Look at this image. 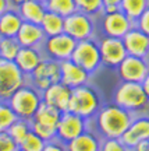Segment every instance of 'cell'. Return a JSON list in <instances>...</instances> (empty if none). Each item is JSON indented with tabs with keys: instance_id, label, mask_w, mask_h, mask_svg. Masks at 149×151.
<instances>
[{
	"instance_id": "cell-1",
	"label": "cell",
	"mask_w": 149,
	"mask_h": 151,
	"mask_svg": "<svg viewBox=\"0 0 149 151\" xmlns=\"http://www.w3.org/2000/svg\"><path fill=\"white\" fill-rule=\"evenodd\" d=\"M134 113L116 104H103L96 116L91 120V129L102 139H120L128 129Z\"/></svg>"
},
{
	"instance_id": "cell-2",
	"label": "cell",
	"mask_w": 149,
	"mask_h": 151,
	"mask_svg": "<svg viewBox=\"0 0 149 151\" xmlns=\"http://www.w3.org/2000/svg\"><path fill=\"white\" fill-rule=\"evenodd\" d=\"M102 105L103 101L101 94L93 86L85 84L71 90L68 112H73L91 122L96 116V113L99 112Z\"/></svg>"
},
{
	"instance_id": "cell-3",
	"label": "cell",
	"mask_w": 149,
	"mask_h": 151,
	"mask_svg": "<svg viewBox=\"0 0 149 151\" xmlns=\"http://www.w3.org/2000/svg\"><path fill=\"white\" fill-rule=\"evenodd\" d=\"M113 104L137 115L148 108L149 99L141 83L121 81L113 92Z\"/></svg>"
},
{
	"instance_id": "cell-4",
	"label": "cell",
	"mask_w": 149,
	"mask_h": 151,
	"mask_svg": "<svg viewBox=\"0 0 149 151\" xmlns=\"http://www.w3.org/2000/svg\"><path fill=\"white\" fill-rule=\"evenodd\" d=\"M7 102L18 119L31 120L34 115L36 113L39 105L42 104V92L38 91L35 87L27 83L21 88H18L9 98Z\"/></svg>"
},
{
	"instance_id": "cell-5",
	"label": "cell",
	"mask_w": 149,
	"mask_h": 151,
	"mask_svg": "<svg viewBox=\"0 0 149 151\" xmlns=\"http://www.w3.org/2000/svg\"><path fill=\"white\" fill-rule=\"evenodd\" d=\"M71 60L78 66H81L91 76H93L102 67V59L98 39L91 38V39L77 42L74 52L71 55Z\"/></svg>"
},
{
	"instance_id": "cell-6",
	"label": "cell",
	"mask_w": 149,
	"mask_h": 151,
	"mask_svg": "<svg viewBox=\"0 0 149 151\" xmlns=\"http://www.w3.org/2000/svg\"><path fill=\"white\" fill-rule=\"evenodd\" d=\"M96 18L81 11H75L64 18V32L77 42L96 38Z\"/></svg>"
},
{
	"instance_id": "cell-7",
	"label": "cell",
	"mask_w": 149,
	"mask_h": 151,
	"mask_svg": "<svg viewBox=\"0 0 149 151\" xmlns=\"http://www.w3.org/2000/svg\"><path fill=\"white\" fill-rule=\"evenodd\" d=\"M24 84H27V76L16 63L0 59V101H9V98Z\"/></svg>"
},
{
	"instance_id": "cell-8",
	"label": "cell",
	"mask_w": 149,
	"mask_h": 151,
	"mask_svg": "<svg viewBox=\"0 0 149 151\" xmlns=\"http://www.w3.org/2000/svg\"><path fill=\"white\" fill-rule=\"evenodd\" d=\"M77 41L71 38L66 32L54 35V37H46L41 46V50L45 58L56 62H64L71 59V55L74 52Z\"/></svg>"
},
{
	"instance_id": "cell-9",
	"label": "cell",
	"mask_w": 149,
	"mask_h": 151,
	"mask_svg": "<svg viewBox=\"0 0 149 151\" xmlns=\"http://www.w3.org/2000/svg\"><path fill=\"white\" fill-rule=\"evenodd\" d=\"M27 83L41 92H43L52 84L60 83V62L45 58L27 77Z\"/></svg>"
},
{
	"instance_id": "cell-10",
	"label": "cell",
	"mask_w": 149,
	"mask_h": 151,
	"mask_svg": "<svg viewBox=\"0 0 149 151\" xmlns=\"http://www.w3.org/2000/svg\"><path fill=\"white\" fill-rule=\"evenodd\" d=\"M91 129V122L81 118L73 112H63L60 122L56 127V139H59L61 143L67 144L71 140L77 139L78 136L85 133Z\"/></svg>"
},
{
	"instance_id": "cell-11",
	"label": "cell",
	"mask_w": 149,
	"mask_h": 151,
	"mask_svg": "<svg viewBox=\"0 0 149 151\" xmlns=\"http://www.w3.org/2000/svg\"><path fill=\"white\" fill-rule=\"evenodd\" d=\"M99 18L102 35L112 38H123L135 25L133 20H130L121 10L116 13H102Z\"/></svg>"
},
{
	"instance_id": "cell-12",
	"label": "cell",
	"mask_w": 149,
	"mask_h": 151,
	"mask_svg": "<svg viewBox=\"0 0 149 151\" xmlns=\"http://www.w3.org/2000/svg\"><path fill=\"white\" fill-rule=\"evenodd\" d=\"M98 45H99V52H101L102 66H105V67L116 70L117 66L127 56L121 38H112L102 35L98 39Z\"/></svg>"
},
{
	"instance_id": "cell-13",
	"label": "cell",
	"mask_w": 149,
	"mask_h": 151,
	"mask_svg": "<svg viewBox=\"0 0 149 151\" xmlns=\"http://www.w3.org/2000/svg\"><path fill=\"white\" fill-rule=\"evenodd\" d=\"M116 71H117L118 78L121 81L142 83L145 76L149 71V60L127 55L124 60L117 66Z\"/></svg>"
},
{
	"instance_id": "cell-14",
	"label": "cell",
	"mask_w": 149,
	"mask_h": 151,
	"mask_svg": "<svg viewBox=\"0 0 149 151\" xmlns=\"http://www.w3.org/2000/svg\"><path fill=\"white\" fill-rule=\"evenodd\" d=\"M92 76L85 71L81 66L74 63L71 59L60 62V83L74 90L77 87L89 84Z\"/></svg>"
},
{
	"instance_id": "cell-15",
	"label": "cell",
	"mask_w": 149,
	"mask_h": 151,
	"mask_svg": "<svg viewBox=\"0 0 149 151\" xmlns=\"http://www.w3.org/2000/svg\"><path fill=\"white\" fill-rule=\"evenodd\" d=\"M121 41L124 43L127 55L142 59L149 58V35L142 32L135 25L121 38Z\"/></svg>"
},
{
	"instance_id": "cell-16",
	"label": "cell",
	"mask_w": 149,
	"mask_h": 151,
	"mask_svg": "<svg viewBox=\"0 0 149 151\" xmlns=\"http://www.w3.org/2000/svg\"><path fill=\"white\" fill-rule=\"evenodd\" d=\"M120 139L130 148L139 141L149 140V115H134L128 129Z\"/></svg>"
},
{
	"instance_id": "cell-17",
	"label": "cell",
	"mask_w": 149,
	"mask_h": 151,
	"mask_svg": "<svg viewBox=\"0 0 149 151\" xmlns=\"http://www.w3.org/2000/svg\"><path fill=\"white\" fill-rule=\"evenodd\" d=\"M71 99V88L64 86L63 83H56L48 87L42 92V101L50 106H54L60 112H67Z\"/></svg>"
},
{
	"instance_id": "cell-18",
	"label": "cell",
	"mask_w": 149,
	"mask_h": 151,
	"mask_svg": "<svg viewBox=\"0 0 149 151\" xmlns=\"http://www.w3.org/2000/svg\"><path fill=\"white\" fill-rule=\"evenodd\" d=\"M16 38L21 48H41L46 39V35L39 24L24 21Z\"/></svg>"
},
{
	"instance_id": "cell-19",
	"label": "cell",
	"mask_w": 149,
	"mask_h": 151,
	"mask_svg": "<svg viewBox=\"0 0 149 151\" xmlns=\"http://www.w3.org/2000/svg\"><path fill=\"white\" fill-rule=\"evenodd\" d=\"M43 59H45V56H43L41 48H21L17 58L14 59V63L28 77Z\"/></svg>"
},
{
	"instance_id": "cell-20",
	"label": "cell",
	"mask_w": 149,
	"mask_h": 151,
	"mask_svg": "<svg viewBox=\"0 0 149 151\" xmlns=\"http://www.w3.org/2000/svg\"><path fill=\"white\" fill-rule=\"evenodd\" d=\"M102 137L95 130H86L85 133L78 136L77 139L71 140L66 144L67 151H99L101 150Z\"/></svg>"
},
{
	"instance_id": "cell-21",
	"label": "cell",
	"mask_w": 149,
	"mask_h": 151,
	"mask_svg": "<svg viewBox=\"0 0 149 151\" xmlns=\"http://www.w3.org/2000/svg\"><path fill=\"white\" fill-rule=\"evenodd\" d=\"M22 22L21 16L16 9H9L0 14V38H16Z\"/></svg>"
},
{
	"instance_id": "cell-22",
	"label": "cell",
	"mask_w": 149,
	"mask_h": 151,
	"mask_svg": "<svg viewBox=\"0 0 149 151\" xmlns=\"http://www.w3.org/2000/svg\"><path fill=\"white\" fill-rule=\"evenodd\" d=\"M17 10H18L20 16H21L22 21L34 22V24H41L45 13L48 11L45 3L39 1V0H27Z\"/></svg>"
},
{
	"instance_id": "cell-23",
	"label": "cell",
	"mask_w": 149,
	"mask_h": 151,
	"mask_svg": "<svg viewBox=\"0 0 149 151\" xmlns=\"http://www.w3.org/2000/svg\"><path fill=\"white\" fill-rule=\"evenodd\" d=\"M60 118H61V112L59 109H56L54 106H50V105H48V104H45L42 101L36 113L34 115V118L31 120H35V122L43 124L46 127L56 130V127H57V124L60 122Z\"/></svg>"
},
{
	"instance_id": "cell-24",
	"label": "cell",
	"mask_w": 149,
	"mask_h": 151,
	"mask_svg": "<svg viewBox=\"0 0 149 151\" xmlns=\"http://www.w3.org/2000/svg\"><path fill=\"white\" fill-rule=\"evenodd\" d=\"M39 25L42 27L46 37L59 35V34L64 32V17L59 16L56 13H52V11H46L42 22Z\"/></svg>"
},
{
	"instance_id": "cell-25",
	"label": "cell",
	"mask_w": 149,
	"mask_h": 151,
	"mask_svg": "<svg viewBox=\"0 0 149 151\" xmlns=\"http://www.w3.org/2000/svg\"><path fill=\"white\" fill-rule=\"evenodd\" d=\"M148 6H149V0H121L120 10L130 20H133L135 22L138 20V17L146 10Z\"/></svg>"
},
{
	"instance_id": "cell-26",
	"label": "cell",
	"mask_w": 149,
	"mask_h": 151,
	"mask_svg": "<svg viewBox=\"0 0 149 151\" xmlns=\"http://www.w3.org/2000/svg\"><path fill=\"white\" fill-rule=\"evenodd\" d=\"M45 6H46L48 11L56 13L64 18L77 11V6H75L74 0H46Z\"/></svg>"
},
{
	"instance_id": "cell-27",
	"label": "cell",
	"mask_w": 149,
	"mask_h": 151,
	"mask_svg": "<svg viewBox=\"0 0 149 151\" xmlns=\"http://www.w3.org/2000/svg\"><path fill=\"white\" fill-rule=\"evenodd\" d=\"M21 49L17 38H0V59L14 62Z\"/></svg>"
},
{
	"instance_id": "cell-28",
	"label": "cell",
	"mask_w": 149,
	"mask_h": 151,
	"mask_svg": "<svg viewBox=\"0 0 149 151\" xmlns=\"http://www.w3.org/2000/svg\"><path fill=\"white\" fill-rule=\"evenodd\" d=\"M29 132H31V123H29V120H24V119H17L16 122L10 126V129L7 130L10 137L16 141L18 146L28 136Z\"/></svg>"
},
{
	"instance_id": "cell-29",
	"label": "cell",
	"mask_w": 149,
	"mask_h": 151,
	"mask_svg": "<svg viewBox=\"0 0 149 151\" xmlns=\"http://www.w3.org/2000/svg\"><path fill=\"white\" fill-rule=\"evenodd\" d=\"M74 1L77 6V11H81L91 17L98 18L103 11L102 0H74Z\"/></svg>"
},
{
	"instance_id": "cell-30",
	"label": "cell",
	"mask_w": 149,
	"mask_h": 151,
	"mask_svg": "<svg viewBox=\"0 0 149 151\" xmlns=\"http://www.w3.org/2000/svg\"><path fill=\"white\" fill-rule=\"evenodd\" d=\"M14 111L11 109L7 101H0V133H4L10 129V126L17 120Z\"/></svg>"
},
{
	"instance_id": "cell-31",
	"label": "cell",
	"mask_w": 149,
	"mask_h": 151,
	"mask_svg": "<svg viewBox=\"0 0 149 151\" xmlns=\"http://www.w3.org/2000/svg\"><path fill=\"white\" fill-rule=\"evenodd\" d=\"M46 141H43L41 137H38L34 132H29L28 136L21 141L18 148L22 151H42Z\"/></svg>"
},
{
	"instance_id": "cell-32",
	"label": "cell",
	"mask_w": 149,
	"mask_h": 151,
	"mask_svg": "<svg viewBox=\"0 0 149 151\" xmlns=\"http://www.w3.org/2000/svg\"><path fill=\"white\" fill-rule=\"evenodd\" d=\"M29 123H31V132H34L43 141H50V140H53V139H56V130L50 129V127H46V126L38 123L35 120H29Z\"/></svg>"
},
{
	"instance_id": "cell-33",
	"label": "cell",
	"mask_w": 149,
	"mask_h": 151,
	"mask_svg": "<svg viewBox=\"0 0 149 151\" xmlns=\"http://www.w3.org/2000/svg\"><path fill=\"white\" fill-rule=\"evenodd\" d=\"M99 151H133L121 141V139H102Z\"/></svg>"
},
{
	"instance_id": "cell-34",
	"label": "cell",
	"mask_w": 149,
	"mask_h": 151,
	"mask_svg": "<svg viewBox=\"0 0 149 151\" xmlns=\"http://www.w3.org/2000/svg\"><path fill=\"white\" fill-rule=\"evenodd\" d=\"M18 144L10 137V134L4 132L0 133V151H17Z\"/></svg>"
},
{
	"instance_id": "cell-35",
	"label": "cell",
	"mask_w": 149,
	"mask_h": 151,
	"mask_svg": "<svg viewBox=\"0 0 149 151\" xmlns=\"http://www.w3.org/2000/svg\"><path fill=\"white\" fill-rule=\"evenodd\" d=\"M135 27L141 29L142 32L149 35V6L146 7V10L138 17V20L135 21Z\"/></svg>"
},
{
	"instance_id": "cell-36",
	"label": "cell",
	"mask_w": 149,
	"mask_h": 151,
	"mask_svg": "<svg viewBox=\"0 0 149 151\" xmlns=\"http://www.w3.org/2000/svg\"><path fill=\"white\" fill-rule=\"evenodd\" d=\"M42 151H67V150H66V144L64 143H61L59 139H53V140L45 143Z\"/></svg>"
},
{
	"instance_id": "cell-37",
	"label": "cell",
	"mask_w": 149,
	"mask_h": 151,
	"mask_svg": "<svg viewBox=\"0 0 149 151\" xmlns=\"http://www.w3.org/2000/svg\"><path fill=\"white\" fill-rule=\"evenodd\" d=\"M131 150L133 151H149V140L139 141L138 144H135Z\"/></svg>"
},
{
	"instance_id": "cell-38",
	"label": "cell",
	"mask_w": 149,
	"mask_h": 151,
	"mask_svg": "<svg viewBox=\"0 0 149 151\" xmlns=\"http://www.w3.org/2000/svg\"><path fill=\"white\" fill-rule=\"evenodd\" d=\"M141 86H142V88H144L145 94H146V97H148V99H149V71H148V74L145 76V78L142 80Z\"/></svg>"
},
{
	"instance_id": "cell-39",
	"label": "cell",
	"mask_w": 149,
	"mask_h": 151,
	"mask_svg": "<svg viewBox=\"0 0 149 151\" xmlns=\"http://www.w3.org/2000/svg\"><path fill=\"white\" fill-rule=\"evenodd\" d=\"M27 0H9V6H10V9H18L22 3H25Z\"/></svg>"
},
{
	"instance_id": "cell-40",
	"label": "cell",
	"mask_w": 149,
	"mask_h": 151,
	"mask_svg": "<svg viewBox=\"0 0 149 151\" xmlns=\"http://www.w3.org/2000/svg\"><path fill=\"white\" fill-rule=\"evenodd\" d=\"M10 9L9 6V0H0V14H3L4 11H7Z\"/></svg>"
},
{
	"instance_id": "cell-41",
	"label": "cell",
	"mask_w": 149,
	"mask_h": 151,
	"mask_svg": "<svg viewBox=\"0 0 149 151\" xmlns=\"http://www.w3.org/2000/svg\"><path fill=\"white\" fill-rule=\"evenodd\" d=\"M118 10H120V6H106V7H103L102 13H116Z\"/></svg>"
},
{
	"instance_id": "cell-42",
	"label": "cell",
	"mask_w": 149,
	"mask_h": 151,
	"mask_svg": "<svg viewBox=\"0 0 149 151\" xmlns=\"http://www.w3.org/2000/svg\"><path fill=\"white\" fill-rule=\"evenodd\" d=\"M102 3H103V7H106V6H120L121 0H102Z\"/></svg>"
},
{
	"instance_id": "cell-43",
	"label": "cell",
	"mask_w": 149,
	"mask_h": 151,
	"mask_svg": "<svg viewBox=\"0 0 149 151\" xmlns=\"http://www.w3.org/2000/svg\"><path fill=\"white\" fill-rule=\"evenodd\" d=\"M39 1H43V3H45V1H46V0H39Z\"/></svg>"
},
{
	"instance_id": "cell-44",
	"label": "cell",
	"mask_w": 149,
	"mask_h": 151,
	"mask_svg": "<svg viewBox=\"0 0 149 151\" xmlns=\"http://www.w3.org/2000/svg\"><path fill=\"white\" fill-rule=\"evenodd\" d=\"M17 151H22V150H20V148H18V150H17Z\"/></svg>"
},
{
	"instance_id": "cell-45",
	"label": "cell",
	"mask_w": 149,
	"mask_h": 151,
	"mask_svg": "<svg viewBox=\"0 0 149 151\" xmlns=\"http://www.w3.org/2000/svg\"><path fill=\"white\" fill-rule=\"evenodd\" d=\"M148 59H149V58H148Z\"/></svg>"
}]
</instances>
